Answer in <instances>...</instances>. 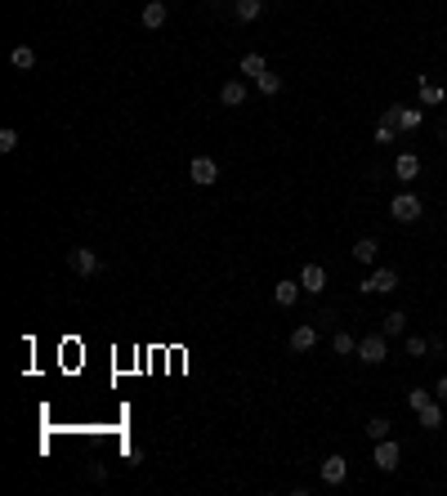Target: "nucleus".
<instances>
[{"label": "nucleus", "mask_w": 447, "mask_h": 496, "mask_svg": "<svg viewBox=\"0 0 447 496\" xmlns=\"http://www.w3.org/2000/svg\"><path fill=\"white\" fill-rule=\"evenodd\" d=\"M344 478H349V460H344V456H327L322 460V483L327 487H340Z\"/></svg>", "instance_id": "6e6552de"}, {"label": "nucleus", "mask_w": 447, "mask_h": 496, "mask_svg": "<svg viewBox=\"0 0 447 496\" xmlns=\"http://www.w3.org/2000/svg\"><path fill=\"white\" fill-rule=\"evenodd\" d=\"M380 331H385V336H403V331H407V313L403 309L385 313V326H380Z\"/></svg>", "instance_id": "aec40b11"}, {"label": "nucleus", "mask_w": 447, "mask_h": 496, "mask_svg": "<svg viewBox=\"0 0 447 496\" xmlns=\"http://www.w3.org/2000/svg\"><path fill=\"white\" fill-rule=\"evenodd\" d=\"M165 19H170V9L161 5V0H153V5H143V27H165Z\"/></svg>", "instance_id": "2eb2a0df"}, {"label": "nucleus", "mask_w": 447, "mask_h": 496, "mask_svg": "<svg viewBox=\"0 0 447 496\" xmlns=\"http://www.w3.org/2000/svg\"><path fill=\"white\" fill-rule=\"evenodd\" d=\"M300 277H295V282H277V291H273V300H277V309H291L295 300H300Z\"/></svg>", "instance_id": "f8f14e48"}, {"label": "nucleus", "mask_w": 447, "mask_h": 496, "mask_svg": "<svg viewBox=\"0 0 447 496\" xmlns=\"http://www.w3.org/2000/svg\"><path fill=\"white\" fill-rule=\"evenodd\" d=\"M255 86H260V94H269V98H273L277 90H282V76H277V72H264V76L255 81Z\"/></svg>", "instance_id": "5701e85b"}, {"label": "nucleus", "mask_w": 447, "mask_h": 496, "mask_svg": "<svg viewBox=\"0 0 447 496\" xmlns=\"http://www.w3.org/2000/svg\"><path fill=\"white\" fill-rule=\"evenodd\" d=\"M394 175H399L403 184H411V179L421 175V157H416V153H399V161H394Z\"/></svg>", "instance_id": "9b49d317"}, {"label": "nucleus", "mask_w": 447, "mask_h": 496, "mask_svg": "<svg viewBox=\"0 0 447 496\" xmlns=\"http://www.w3.org/2000/svg\"><path fill=\"white\" fill-rule=\"evenodd\" d=\"M9 63H14L19 72H31V68H36V49H31V45H19V49L9 54Z\"/></svg>", "instance_id": "a211bd4d"}, {"label": "nucleus", "mask_w": 447, "mask_h": 496, "mask_svg": "<svg viewBox=\"0 0 447 496\" xmlns=\"http://www.w3.org/2000/svg\"><path fill=\"white\" fill-rule=\"evenodd\" d=\"M260 9H264V0H237V19H242V23H255Z\"/></svg>", "instance_id": "4be33fe9"}, {"label": "nucleus", "mask_w": 447, "mask_h": 496, "mask_svg": "<svg viewBox=\"0 0 447 496\" xmlns=\"http://www.w3.org/2000/svg\"><path fill=\"white\" fill-rule=\"evenodd\" d=\"M371 460H376V470L394 474V470H399V460H403V448H399L394 438H380V443H376V452H371Z\"/></svg>", "instance_id": "39448f33"}, {"label": "nucleus", "mask_w": 447, "mask_h": 496, "mask_svg": "<svg viewBox=\"0 0 447 496\" xmlns=\"http://www.w3.org/2000/svg\"><path fill=\"white\" fill-rule=\"evenodd\" d=\"M421 103H443V90L434 81H425V76H421Z\"/></svg>", "instance_id": "393cba45"}, {"label": "nucleus", "mask_w": 447, "mask_h": 496, "mask_svg": "<svg viewBox=\"0 0 447 496\" xmlns=\"http://www.w3.org/2000/svg\"><path fill=\"white\" fill-rule=\"evenodd\" d=\"M14 148H19V130L5 125V130H0V153H14Z\"/></svg>", "instance_id": "a878e982"}, {"label": "nucleus", "mask_w": 447, "mask_h": 496, "mask_svg": "<svg viewBox=\"0 0 447 496\" xmlns=\"http://www.w3.org/2000/svg\"><path fill=\"white\" fill-rule=\"evenodd\" d=\"M358 291L362 295H389V291H399V269H376Z\"/></svg>", "instance_id": "20e7f679"}, {"label": "nucleus", "mask_w": 447, "mask_h": 496, "mask_svg": "<svg viewBox=\"0 0 447 496\" xmlns=\"http://www.w3.org/2000/svg\"><path fill=\"white\" fill-rule=\"evenodd\" d=\"M331 349H336L340 358H354L358 353V340L349 336V331H336V336H331Z\"/></svg>", "instance_id": "6ab92c4d"}, {"label": "nucleus", "mask_w": 447, "mask_h": 496, "mask_svg": "<svg viewBox=\"0 0 447 496\" xmlns=\"http://www.w3.org/2000/svg\"><path fill=\"white\" fill-rule=\"evenodd\" d=\"M264 72H269V63H264V54H242V76L260 81Z\"/></svg>", "instance_id": "f3484780"}, {"label": "nucleus", "mask_w": 447, "mask_h": 496, "mask_svg": "<svg viewBox=\"0 0 447 496\" xmlns=\"http://www.w3.org/2000/svg\"><path fill=\"white\" fill-rule=\"evenodd\" d=\"M429 398H434V393H425V389H411V393H407V407H411V411H416V407H425Z\"/></svg>", "instance_id": "cd10ccee"}, {"label": "nucleus", "mask_w": 447, "mask_h": 496, "mask_svg": "<svg viewBox=\"0 0 447 496\" xmlns=\"http://www.w3.org/2000/svg\"><path fill=\"white\" fill-rule=\"evenodd\" d=\"M389 429H394V425H389V416H371V420H367V438H371V443H380V438H389Z\"/></svg>", "instance_id": "412c9836"}, {"label": "nucleus", "mask_w": 447, "mask_h": 496, "mask_svg": "<svg viewBox=\"0 0 447 496\" xmlns=\"http://www.w3.org/2000/svg\"><path fill=\"white\" fill-rule=\"evenodd\" d=\"M403 349H407V358H425V353H429V340L407 336V340H403Z\"/></svg>", "instance_id": "b1692460"}, {"label": "nucleus", "mask_w": 447, "mask_h": 496, "mask_svg": "<svg viewBox=\"0 0 447 496\" xmlns=\"http://www.w3.org/2000/svg\"><path fill=\"white\" fill-rule=\"evenodd\" d=\"M394 139H399V125L380 121V125H376V143H394Z\"/></svg>", "instance_id": "bb28decb"}, {"label": "nucleus", "mask_w": 447, "mask_h": 496, "mask_svg": "<svg viewBox=\"0 0 447 496\" xmlns=\"http://www.w3.org/2000/svg\"><path fill=\"white\" fill-rule=\"evenodd\" d=\"M416 416H421L425 429H438V425H443V403H438V398H429L425 407H416Z\"/></svg>", "instance_id": "4468645a"}, {"label": "nucleus", "mask_w": 447, "mask_h": 496, "mask_svg": "<svg viewBox=\"0 0 447 496\" xmlns=\"http://www.w3.org/2000/svg\"><path fill=\"white\" fill-rule=\"evenodd\" d=\"M385 121L411 135V130H421V112H416V108H399V103H394V108H385Z\"/></svg>", "instance_id": "0eeeda50"}, {"label": "nucleus", "mask_w": 447, "mask_h": 496, "mask_svg": "<svg viewBox=\"0 0 447 496\" xmlns=\"http://www.w3.org/2000/svg\"><path fill=\"white\" fill-rule=\"evenodd\" d=\"M389 215H394L399 224H416V219H421V197H416V192H399V197L389 202Z\"/></svg>", "instance_id": "7ed1b4c3"}, {"label": "nucleus", "mask_w": 447, "mask_h": 496, "mask_svg": "<svg viewBox=\"0 0 447 496\" xmlns=\"http://www.w3.org/2000/svg\"><path fill=\"white\" fill-rule=\"evenodd\" d=\"M389 358V336L385 331H371V336L358 340V362H367V367H380V362Z\"/></svg>", "instance_id": "f257e3e1"}, {"label": "nucleus", "mask_w": 447, "mask_h": 496, "mask_svg": "<svg viewBox=\"0 0 447 496\" xmlns=\"http://www.w3.org/2000/svg\"><path fill=\"white\" fill-rule=\"evenodd\" d=\"M188 179H192V184H202V188H210V184H220V165H215L210 157H192Z\"/></svg>", "instance_id": "423d86ee"}, {"label": "nucleus", "mask_w": 447, "mask_h": 496, "mask_svg": "<svg viewBox=\"0 0 447 496\" xmlns=\"http://www.w3.org/2000/svg\"><path fill=\"white\" fill-rule=\"evenodd\" d=\"M68 264H72V273H81V277L103 273V259H98V251H90V246H76V251H68Z\"/></svg>", "instance_id": "f03ea898"}, {"label": "nucleus", "mask_w": 447, "mask_h": 496, "mask_svg": "<svg viewBox=\"0 0 447 496\" xmlns=\"http://www.w3.org/2000/svg\"><path fill=\"white\" fill-rule=\"evenodd\" d=\"M376 255H380L376 237H358V242H354V259H358V264H376Z\"/></svg>", "instance_id": "dca6fc26"}, {"label": "nucleus", "mask_w": 447, "mask_h": 496, "mask_svg": "<svg viewBox=\"0 0 447 496\" xmlns=\"http://www.w3.org/2000/svg\"><path fill=\"white\" fill-rule=\"evenodd\" d=\"M434 398H438V403H447V376H443L438 385H434Z\"/></svg>", "instance_id": "c85d7f7f"}, {"label": "nucleus", "mask_w": 447, "mask_h": 496, "mask_svg": "<svg viewBox=\"0 0 447 496\" xmlns=\"http://www.w3.org/2000/svg\"><path fill=\"white\" fill-rule=\"evenodd\" d=\"M300 286L309 295H322L327 291V269H322V264H304V269H300Z\"/></svg>", "instance_id": "1a4fd4ad"}, {"label": "nucleus", "mask_w": 447, "mask_h": 496, "mask_svg": "<svg viewBox=\"0 0 447 496\" xmlns=\"http://www.w3.org/2000/svg\"><path fill=\"white\" fill-rule=\"evenodd\" d=\"M291 349H295V353H309V349H318V326H313V322L295 326V331H291Z\"/></svg>", "instance_id": "9d476101"}, {"label": "nucleus", "mask_w": 447, "mask_h": 496, "mask_svg": "<svg viewBox=\"0 0 447 496\" xmlns=\"http://www.w3.org/2000/svg\"><path fill=\"white\" fill-rule=\"evenodd\" d=\"M220 103L224 108H242L246 103V81H228V86L220 90Z\"/></svg>", "instance_id": "ddd939ff"}]
</instances>
